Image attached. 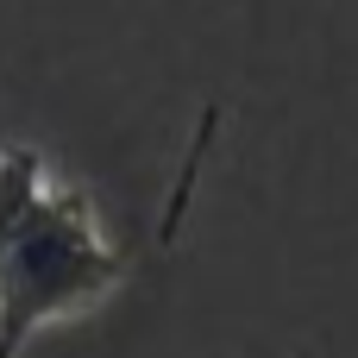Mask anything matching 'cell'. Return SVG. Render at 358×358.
<instances>
[{
    "mask_svg": "<svg viewBox=\"0 0 358 358\" xmlns=\"http://www.w3.org/2000/svg\"><path fill=\"white\" fill-rule=\"evenodd\" d=\"M126 277L94 201L31 145H0V358L107 302Z\"/></svg>",
    "mask_w": 358,
    "mask_h": 358,
    "instance_id": "cell-1",
    "label": "cell"
}]
</instances>
